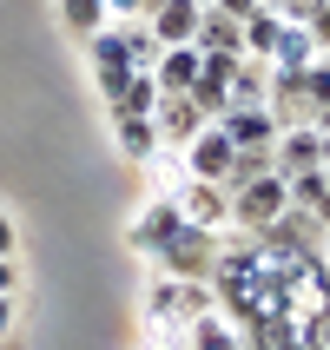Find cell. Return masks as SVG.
<instances>
[{"instance_id": "1", "label": "cell", "mask_w": 330, "mask_h": 350, "mask_svg": "<svg viewBox=\"0 0 330 350\" xmlns=\"http://www.w3.org/2000/svg\"><path fill=\"white\" fill-rule=\"evenodd\" d=\"M284 212H291V185H284L277 172H264V178H251V185H238V192H232V225H238V232H251V238H264Z\"/></svg>"}, {"instance_id": "2", "label": "cell", "mask_w": 330, "mask_h": 350, "mask_svg": "<svg viewBox=\"0 0 330 350\" xmlns=\"http://www.w3.org/2000/svg\"><path fill=\"white\" fill-rule=\"evenodd\" d=\"M218 252H225V238L218 232H198V225H178L165 245H159V271L165 278H212L218 271Z\"/></svg>"}, {"instance_id": "3", "label": "cell", "mask_w": 330, "mask_h": 350, "mask_svg": "<svg viewBox=\"0 0 330 350\" xmlns=\"http://www.w3.org/2000/svg\"><path fill=\"white\" fill-rule=\"evenodd\" d=\"M212 278H159L152 297H146V317L152 324H192L198 311H212Z\"/></svg>"}, {"instance_id": "4", "label": "cell", "mask_w": 330, "mask_h": 350, "mask_svg": "<svg viewBox=\"0 0 330 350\" xmlns=\"http://www.w3.org/2000/svg\"><path fill=\"white\" fill-rule=\"evenodd\" d=\"M172 205H178V218L185 225H198V232H232V192L225 185H212V178H185L172 192Z\"/></svg>"}, {"instance_id": "5", "label": "cell", "mask_w": 330, "mask_h": 350, "mask_svg": "<svg viewBox=\"0 0 330 350\" xmlns=\"http://www.w3.org/2000/svg\"><path fill=\"white\" fill-rule=\"evenodd\" d=\"M324 165V133L317 126H284L271 146V172L277 178H297V172H317Z\"/></svg>"}, {"instance_id": "6", "label": "cell", "mask_w": 330, "mask_h": 350, "mask_svg": "<svg viewBox=\"0 0 330 350\" xmlns=\"http://www.w3.org/2000/svg\"><path fill=\"white\" fill-rule=\"evenodd\" d=\"M152 126H159V146H172V152H185V146H192V139L205 133L212 119L198 113V106H192L185 93H165V99H159V113H152Z\"/></svg>"}, {"instance_id": "7", "label": "cell", "mask_w": 330, "mask_h": 350, "mask_svg": "<svg viewBox=\"0 0 330 350\" xmlns=\"http://www.w3.org/2000/svg\"><path fill=\"white\" fill-rule=\"evenodd\" d=\"M198 20H205L198 0H159L152 14H146V27H152L159 46H192V40H198Z\"/></svg>"}, {"instance_id": "8", "label": "cell", "mask_w": 330, "mask_h": 350, "mask_svg": "<svg viewBox=\"0 0 330 350\" xmlns=\"http://www.w3.org/2000/svg\"><path fill=\"white\" fill-rule=\"evenodd\" d=\"M232 159H238V146L225 133H218V119L205 126V133L185 146V172L192 178H212V185H225V172H232Z\"/></svg>"}, {"instance_id": "9", "label": "cell", "mask_w": 330, "mask_h": 350, "mask_svg": "<svg viewBox=\"0 0 330 350\" xmlns=\"http://www.w3.org/2000/svg\"><path fill=\"white\" fill-rule=\"evenodd\" d=\"M218 133L232 146H277V119H271V106H225Z\"/></svg>"}, {"instance_id": "10", "label": "cell", "mask_w": 330, "mask_h": 350, "mask_svg": "<svg viewBox=\"0 0 330 350\" xmlns=\"http://www.w3.org/2000/svg\"><path fill=\"white\" fill-rule=\"evenodd\" d=\"M178 225H185V218H178V205H172V198H152V205H146V212L133 218L126 245H133V252H146V258H159V245H165V238H172Z\"/></svg>"}, {"instance_id": "11", "label": "cell", "mask_w": 330, "mask_h": 350, "mask_svg": "<svg viewBox=\"0 0 330 350\" xmlns=\"http://www.w3.org/2000/svg\"><path fill=\"white\" fill-rule=\"evenodd\" d=\"M113 139H119V152L133 159V165H152V159H159V126H152V113H113Z\"/></svg>"}, {"instance_id": "12", "label": "cell", "mask_w": 330, "mask_h": 350, "mask_svg": "<svg viewBox=\"0 0 330 350\" xmlns=\"http://www.w3.org/2000/svg\"><path fill=\"white\" fill-rule=\"evenodd\" d=\"M198 66H205V53H198V46H159V59H152L159 93H192Z\"/></svg>"}, {"instance_id": "13", "label": "cell", "mask_w": 330, "mask_h": 350, "mask_svg": "<svg viewBox=\"0 0 330 350\" xmlns=\"http://www.w3.org/2000/svg\"><path fill=\"white\" fill-rule=\"evenodd\" d=\"M192 46H205V53H245V20L225 14V7H205V20H198V40Z\"/></svg>"}, {"instance_id": "14", "label": "cell", "mask_w": 330, "mask_h": 350, "mask_svg": "<svg viewBox=\"0 0 330 350\" xmlns=\"http://www.w3.org/2000/svg\"><path fill=\"white\" fill-rule=\"evenodd\" d=\"M185 350H245V331H238L232 317L212 304V311H198V317H192V337H185Z\"/></svg>"}, {"instance_id": "15", "label": "cell", "mask_w": 330, "mask_h": 350, "mask_svg": "<svg viewBox=\"0 0 330 350\" xmlns=\"http://www.w3.org/2000/svg\"><path fill=\"white\" fill-rule=\"evenodd\" d=\"M264 93H271L264 59H238V73H232V106H264Z\"/></svg>"}, {"instance_id": "16", "label": "cell", "mask_w": 330, "mask_h": 350, "mask_svg": "<svg viewBox=\"0 0 330 350\" xmlns=\"http://www.w3.org/2000/svg\"><path fill=\"white\" fill-rule=\"evenodd\" d=\"M271 172V146H238L232 172H225V192H238V185H251V178Z\"/></svg>"}, {"instance_id": "17", "label": "cell", "mask_w": 330, "mask_h": 350, "mask_svg": "<svg viewBox=\"0 0 330 350\" xmlns=\"http://www.w3.org/2000/svg\"><path fill=\"white\" fill-rule=\"evenodd\" d=\"M159 99H165V93H159V79L152 73H133V79H126V93L113 99V113H159Z\"/></svg>"}, {"instance_id": "18", "label": "cell", "mask_w": 330, "mask_h": 350, "mask_svg": "<svg viewBox=\"0 0 330 350\" xmlns=\"http://www.w3.org/2000/svg\"><path fill=\"white\" fill-rule=\"evenodd\" d=\"M277 27H284V20H277L271 7H258V14H245V59H264V53H271Z\"/></svg>"}, {"instance_id": "19", "label": "cell", "mask_w": 330, "mask_h": 350, "mask_svg": "<svg viewBox=\"0 0 330 350\" xmlns=\"http://www.w3.org/2000/svg\"><path fill=\"white\" fill-rule=\"evenodd\" d=\"M59 20H66V27L86 40V33H99L113 14H106V0H59Z\"/></svg>"}, {"instance_id": "20", "label": "cell", "mask_w": 330, "mask_h": 350, "mask_svg": "<svg viewBox=\"0 0 330 350\" xmlns=\"http://www.w3.org/2000/svg\"><path fill=\"white\" fill-rule=\"evenodd\" d=\"M297 86H304V99L324 113V106H330V53H317L311 66H304V79H297Z\"/></svg>"}, {"instance_id": "21", "label": "cell", "mask_w": 330, "mask_h": 350, "mask_svg": "<svg viewBox=\"0 0 330 350\" xmlns=\"http://www.w3.org/2000/svg\"><path fill=\"white\" fill-rule=\"evenodd\" d=\"M284 185H291V212H311L317 198L330 192V185H324V165H317V172H297V178H284Z\"/></svg>"}, {"instance_id": "22", "label": "cell", "mask_w": 330, "mask_h": 350, "mask_svg": "<svg viewBox=\"0 0 330 350\" xmlns=\"http://www.w3.org/2000/svg\"><path fill=\"white\" fill-rule=\"evenodd\" d=\"M304 33H311V46H317V53H330V0H317V14L304 20Z\"/></svg>"}, {"instance_id": "23", "label": "cell", "mask_w": 330, "mask_h": 350, "mask_svg": "<svg viewBox=\"0 0 330 350\" xmlns=\"http://www.w3.org/2000/svg\"><path fill=\"white\" fill-rule=\"evenodd\" d=\"M271 14H277V20H291V27H304V20L317 14V0H277Z\"/></svg>"}, {"instance_id": "24", "label": "cell", "mask_w": 330, "mask_h": 350, "mask_svg": "<svg viewBox=\"0 0 330 350\" xmlns=\"http://www.w3.org/2000/svg\"><path fill=\"white\" fill-rule=\"evenodd\" d=\"M14 245H20V225H14V212L0 205V258H14Z\"/></svg>"}, {"instance_id": "25", "label": "cell", "mask_w": 330, "mask_h": 350, "mask_svg": "<svg viewBox=\"0 0 330 350\" xmlns=\"http://www.w3.org/2000/svg\"><path fill=\"white\" fill-rule=\"evenodd\" d=\"M106 14H113V20H139V14H146V0H106Z\"/></svg>"}, {"instance_id": "26", "label": "cell", "mask_w": 330, "mask_h": 350, "mask_svg": "<svg viewBox=\"0 0 330 350\" xmlns=\"http://www.w3.org/2000/svg\"><path fill=\"white\" fill-rule=\"evenodd\" d=\"M14 284H20V265H14V258H0V297H14Z\"/></svg>"}, {"instance_id": "27", "label": "cell", "mask_w": 330, "mask_h": 350, "mask_svg": "<svg viewBox=\"0 0 330 350\" xmlns=\"http://www.w3.org/2000/svg\"><path fill=\"white\" fill-rule=\"evenodd\" d=\"M212 7H225V14H238V20H245V14H258L264 0H212Z\"/></svg>"}, {"instance_id": "28", "label": "cell", "mask_w": 330, "mask_h": 350, "mask_svg": "<svg viewBox=\"0 0 330 350\" xmlns=\"http://www.w3.org/2000/svg\"><path fill=\"white\" fill-rule=\"evenodd\" d=\"M14 337V297H0V344Z\"/></svg>"}, {"instance_id": "29", "label": "cell", "mask_w": 330, "mask_h": 350, "mask_svg": "<svg viewBox=\"0 0 330 350\" xmlns=\"http://www.w3.org/2000/svg\"><path fill=\"white\" fill-rule=\"evenodd\" d=\"M317 133H330V106H324V113H317Z\"/></svg>"}, {"instance_id": "30", "label": "cell", "mask_w": 330, "mask_h": 350, "mask_svg": "<svg viewBox=\"0 0 330 350\" xmlns=\"http://www.w3.org/2000/svg\"><path fill=\"white\" fill-rule=\"evenodd\" d=\"M324 265H330V232H324Z\"/></svg>"}, {"instance_id": "31", "label": "cell", "mask_w": 330, "mask_h": 350, "mask_svg": "<svg viewBox=\"0 0 330 350\" xmlns=\"http://www.w3.org/2000/svg\"><path fill=\"white\" fill-rule=\"evenodd\" d=\"M152 7H159V0H146V14H152Z\"/></svg>"}, {"instance_id": "32", "label": "cell", "mask_w": 330, "mask_h": 350, "mask_svg": "<svg viewBox=\"0 0 330 350\" xmlns=\"http://www.w3.org/2000/svg\"><path fill=\"white\" fill-rule=\"evenodd\" d=\"M198 7H212V0H198Z\"/></svg>"}, {"instance_id": "33", "label": "cell", "mask_w": 330, "mask_h": 350, "mask_svg": "<svg viewBox=\"0 0 330 350\" xmlns=\"http://www.w3.org/2000/svg\"><path fill=\"white\" fill-rule=\"evenodd\" d=\"M264 7H277V0H264Z\"/></svg>"}]
</instances>
